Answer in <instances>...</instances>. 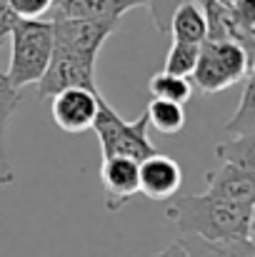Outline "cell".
Instances as JSON below:
<instances>
[{"instance_id": "1", "label": "cell", "mask_w": 255, "mask_h": 257, "mask_svg": "<svg viewBox=\"0 0 255 257\" xmlns=\"http://www.w3.org/2000/svg\"><path fill=\"white\" fill-rule=\"evenodd\" d=\"M165 217L180 230L205 242H225L253 237V207L218 200L208 192L175 197L165 210Z\"/></svg>"}, {"instance_id": "2", "label": "cell", "mask_w": 255, "mask_h": 257, "mask_svg": "<svg viewBox=\"0 0 255 257\" xmlns=\"http://www.w3.org/2000/svg\"><path fill=\"white\" fill-rule=\"evenodd\" d=\"M255 70L253 53L233 40H205L200 43V53L195 68L190 73L193 90L203 95L223 92L230 85L245 80V75Z\"/></svg>"}, {"instance_id": "3", "label": "cell", "mask_w": 255, "mask_h": 257, "mask_svg": "<svg viewBox=\"0 0 255 257\" xmlns=\"http://www.w3.org/2000/svg\"><path fill=\"white\" fill-rule=\"evenodd\" d=\"M10 65L5 70L15 90L38 85L53 53V23L50 20H18L10 30Z\"/></svg>"}, {"instance_id": "4", "label": "cell", "mask_w": 255, "mask_h": 257, "mask_svg": "<svg viewBox=\"0 0 255 257\" xmlns=\"http://www.w3.org/2000/svg\"><path fill=\"white\" fill-rule=\"evenodd\" d=\"M90 130H95V135L100 140L103 158H128L133 163H143L145 158L158 153L148 138L150 127H148L145 112L138 120L128 122L110 107V102L103 95L98 100V115H95V122Z\"/></svg>"}, {"instance_id": "5", "label": "cell", "mask_w": 255, "mask_h": 257, "mask_svg": "<svg viewBox=\"0 0 255 257\" xmlns=\"http://www.w3.org/2000/svg\"><path fill=\"white\" fill-rule=\"evenodd\" d=\"M65 87H85V90H98L95 83V58L80 55L60 43H53V53L48 60V68L43 78L38 80V95L40 97H53L55 92Z\"/></svg>"}, {"instance_id": "6", "label": "cell", "mask_w": 255, "mask_h": 257, "mask_svg": "<svg viewBox=\"0 0 255 257\" xmlns=\"http://www.w3.org/2000/svg\"><path fill=\"white\" fill-rule=\"evenodd\" d=\"M98 100L100 90H85V87H65L53 95L50 115L55 125L70 135L85 133L93 127L95 115H98Z\"/></svg>"}, {"instance_id": "7", "label": "cell", "mask_w": 255, "mask_h": 257, "mask_svg": "<svg viewBox=\"0 0 255 257\" xmlns=\"http://www.w3.org/2000/svg\"><path fill=\"white\" fill-rule=\"evenodd\" d=\"M50 23H53V43H60L95 60L105 40L118 28V23L113 20H50Z\"/></svg>"}, {"instance_id": "8", "label": "cell", "mask_w": 255, "mask_h": 257, "mask_svg": "<svg viewBox=\"0 0 255 257\" xmlns=\"http://www.w3.org/2000/svg\"><path fill=\"white\" fill-rule=\"evenodd\" d=\"M100 182H103V190H105L108 212H118L135 195H140L138 163H133L128 158H103Z\"/></svg>"}, {"instance_id": "9", "label": "cell", "mask_w": 255, "mask_h": 257, "mask_svg": "<svg viewBox=\"0 0 255 257\" xmlns=\"http://www.w3.org/2000/svg\"><path fill=\"white\" fill-rule=\"evenodd\" d=\"M138 180L140 195H145L148 200H170L183 185V170L173 158L155 153L138 163Z\"/></svg>"}, {"instance_id": "10", "label": "cell", "mask_w": 255, "mask_h": 257, "mask_svg": "<svg viewBox=\"0 0 255 257\" xmlns=\"http://www.w3.org/2000/svg\"><path fill=\"white\" fill-rule=\"evenodd\" d=\"M148 5V0H53L50 10L53 20H113L120 23V18L133 10Z\"/></svg>"}, {"instance_id": "11", "label": "cell", "mask_w": 255, "mask_h": 257, "mask_svg": "<svg viewBox=\"0 0 255 257\" xmlns=\"http://www.w3.org/2000/svg\"><path fill=\"white\" fill-rule=\"evenodd\" d=\"M205 182H208L205 190L208 195L233 205L255 207V172H245L235 165L220 163V168L205 175Z\"/></svg>"}, {"instance_id": "12", "label": "cell", "mask_w": 255, "mask_h": 257, "mask_svg": "<svg viewBox=\"0 0 255 257\" xmlns=\"http://www.w3.org/2000/svg\"><path fill=\"white\" fill-rule=\"evenodd\" d=\"M18 105H20V90L10 85L8 75L0 70V185L3 187L15 182V168L8 153V125Z\"/></svg>"}, {"instance_id": "13", "label": "cell", "mask_w": 255, "mask_h": 257, "mask_svg": "<svg viewBox=\"0 0 255 257\" xmlns=\"http://www.w3.org/2000/svg\"><path fill=\"white\" fill-rule=\"evenodd\" d=\"M168 33L173 35V43H190V45H200L208 38V25H205V15L203 8L190 0L183 3L173 18H170V28Z\"/></svg>"}, {"instance_id": "14", "label": "cell", "mask_w": 255, "mask_h": 257, "mask_svg": "<svg viewBox=\"0 0 255 257\" xmlns=\"http://www.w3.org/2000/svg\"><path fill=\"white\" fill-rule=\"evenodd\" d=\"M145 117H148V127L163 133V135H178L185 127V110L183 105H175L168 100H150L145 107Z\"/></svg>"}, {"instance_id": "15", "label": "cell", "mask_w": 255, "mask_h": 257, "mask_svg": "<svg viewBox=\"0 0 255 257\" xmlns=\"http://www.w3.org/2000/svg\"><path fill=\"white\" fill-rule=\"evenodd\" d=\"M215 158L245 172H255V135H230V140L215 145Z\"/></svg>"}, {"instance_id": "16", "label": "cell", "mask_w": 255, "mask_h": 257, "mask_svg": "<svg viewBox=\"0 0 255 257\" xmlns=\"http://www.w3.org/2000/svg\"><path fill=\"white\" fill-rule=\"evenodd\" d=\"M243 97L235 115L223 127L228 135H255V73L250 70L243 80Z\"/></svg>"}, {"instance_id": "17", "label": "cell", "mask_w": 255, "mask_h": 257, "mask_svg": "<svg viewBox=\"0 0 255 257\" xmlns=\"http://www.w3.org/2000/svg\"><path fill=\"white\" fill-rule=\"evenodd\" d=\"M148 90L155 100H168L175 105H185L193 97V85L188 78H178L168 73H158L148 80Z\"/></svg>"}, {"instance_id": "18", "label": "cell", "mask_w": 255, "mask_h": 257, "mask_svg": "<svg viewBox=\"0 0 255 257\" xmlns=\"http://www.w3.org/2000/svg\"><path fill=\"white\" fill-rule=\"evenodd\" d=\"M200 45H190V43H173L165 55V68L163 73L168 75H178V78H188L195 68Z\"/></svg>"}, {"instance_id": "19", "label": "cell", "mask_w": 255, "mask_h": 257, "mask_svg": "<svg viewBox=\"0 0 255 257\" xmlns=\"http://www.w3.org/2000/svg\"><path fill=\"white\" fill-rule=\"evenodd\" d=\"M183 3H190V0H148V8H150V15H153V23H155L158 33L168 35L170 18Z\"/></svg>"}, {"instance_id": "20", "label": "cell", "mask_w": 255, "mask_h": 257, "mask_svg": "<svg viewBox=\"0 0 255 257\" xmlns=\"http://www.w3.org/2000/svg\"><path fill=\"white\" fill-rule=\"evenodd\" d=\"M8 5L18 20H40L50 10L53 0H8Z\"/></svg>"}, {"instance_id": "21", "label": "cell", "mask_w": 255, "mask_h": 257, "mask_svg": "<svg viewBox=\"0 0 255 257\" xmlns=\"http://www.w3.org/2000/svg\"><path fill=\"white\" fill-rule=\"evenodd\" d=\"M230 15L243 33L255 35V0H240L235 8H230Z\"/></svg>"}, {"instance_id": "22", "label": "cell", "mask_w": 255, "mask_h": 257, "mask_svg": "<svg viewBox=\"0 0 255 257\" xmlns=\"http://www.w3.org/2000/svg\"><path fill=\"white\" fill-rule=\"evenodd\" d=\"M218 247L220 257H255L253 237H240V240H225V242H213Z\"/></svg>"}, {"instance_id": "23", "label": "cell", "mask_w": 255, "mask_h": 257, "mask_svg": "<svg viewBox=\"0 0 255 257\" xmlns=\"http://www.w3.org/2000/svg\"><path fill=\"white\" fill-rule=\"evenodd\" d=\"M180 242H183V247H185L188 257H220L218 247H215L213 242H205V240H200V237L183 235Z\"/></svg>"}, {"instance_id": "24", "label": "cell", "mask_w": 255, "mask_h": 257, "mask_svg": "<svg viewBox=\"0 0 255 257\" xmlns=\"http://www.w3.org/2000/svg\"><path fill=\"white\" fill-rule=\"evenodd\" d=\"M15 23H18V18L13 15L8 0H0V43L10 35V30L15 28Z\"/></svg>"}, {"instance_id": "25", "label": "cell", "mask_w": 255, "mask_h": 257, "mask_svg": "<svg viewBox=\"0 0 255 257\" xmlns=\"http://www.w3.org/2000/svg\"><path fill=\"white\" fill-rule=\"evenodd\" d=\"M153 257H188V252H185L183 242H180V240H175V242H170L165 250H160L158 255H153Z\"/></svg>"}, {"instance_id": "26", "label": "cell", "mask_w": 255, "mask_h": 257, "mask_svg": "<svg viewBox=\"0 0 255 257\" xmlns=\"http://www.w3.org/2000/svg\"><path fill=\"white\" fill-rule=\"evenodd\" d=\"M213 3H218L220 8H228V10H230V8H235L240 0H213Z\"/></svg>"}]
</instances>
